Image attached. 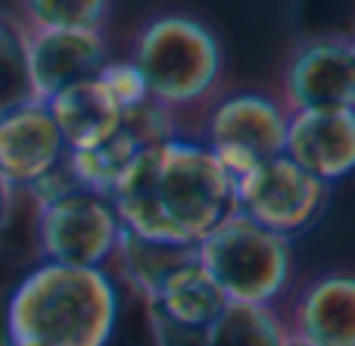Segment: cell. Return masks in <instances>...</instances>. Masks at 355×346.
I'll use <instances>...</instances> for the list:
<instances>
[{"mask_svg": "<svg viewBox=\"0 0 355 346\" xmlns=\"http://www.w3.org/2000/svg\"><path fill=\"white\" fill-rule=\"evenodd\" d=\"M128 234L168 247H200L234 206V175L196 137L172 135L131 159L110 193Z\"/></svg>", "mask_w": 355, "mask_h": 346, "instance_id": "6da1fadb", "label": "cell"}, {"mask_svg": "<svg viewBox=\"0 0 355 346\" xmlns=\"http://www.w3.org/2000/svg\"><path fill=\"white\" fill-rule=\"evenodd\" d=\"M122 291L106 268L35 262L3 312L10 346H112Z\"/></svg>", "mask_w": 355, "mask_h": 346, "instance_id": "7a4b0ae2", "label": "cell"}, {"mask_svg": "<svg viewBox=\"0 0 355 346\" xmlns=\"http://www.w3.org/2000/svg\"><path fill=\"white\" fill-rule=\"evenodd\" d=\"M131 62L156 106L175 112L196 106L215 91L225 53L206 22L187 12H159L137 31Z\"/></svg>", "mask_w": 355, "mask_h": 346, "instance_id": "3957f363", "label": "cell"}, {"mask_svg": "<svg viewBox=\"0 0 355 346\" xmlns=\"http://www.w3.org/2000/svg\"><path fill=\"white\" fill-rule=\"evenodd\" d=\"M200 266L227 303L275 309L293 281V241L252 225L240 212L196 247Z\"/></svg>", "mask_w": 355, "mask_h": 346, "instance_id": "277c9868", "label": "cell"}, {"mask_svg": "<svg viewBox=\"0 0 355 346\" xmlns=\"http://www.w3.org/2000/svg\"><path fill=\"white\" fill-rule=\"evenodd\" d=\"M122 225L110 197L72 191L35 203V250L41 262L72 268H106L116 256Z\"/></svg>", "mask_w": 355, "mask_h": 346, "instance_id": "5b68a950", "label": "cell"}, {"mask_svg": "<svg viewBox=\"0 0 355 346\" xmlns=\"http://www.w3.org/2000/svg\"><path fill=\"white\" fill-rule=\"evenodd\" d=\"M287 116L281 100L259 91H237L209 110L200 141L221 168L243 178L252 168L284 156Z\"/></svg>", "mask_w": 355, "mask_h": 346, "instance_id": "8992f818", "label": "cell"}, {"mask_svg": "<svg viewBox=\"0 0 355 346\" xmlns=\"http://www.w3.org/2000/svg\"><path fill=\"white\" fill-rule=\"evenodd\" d=\"M234 206L252 225L293 241L321 222L331 206V187L293 159L277 156L243 178H234Z\"/></svg>", "mask_w": 355, "mask_h": 346, "instance_id": "52a82bcc", "label": "cell"}, {"mask_svg": "<svg viewBox=\"0 0 355 346\" xmlns=\"http://www.w3.org/2000/svg\"><path fill=\"white\" fill-rule=\"evenodd\" d=\"M284 110H355V47L349 37H312L284 66Z\"/></svg>", "mask_w": 355, "mask_h": 346, "instance_id": "ba28073f", "label": "cell"}, {"mask_svg": "<svg viewBox=\"0 0 355 346\" xmlns=\"http://www.w3.org/2000/svg\"><path fill=\"white\" fill-rule=\"evenodd\" d=\"M25 60L35 97L47 103L66 87L97 78L110 47L103 31H25Z\"/></svg>", "mask_w": 355, "mask_h": 346, "instance_id": "9c48e42d", "label": "cell"}, {"mask_svg": "<svg viewBox=\"0 0 355 346\" xmlns=\"http://www.w3.org/2000/svg\"><path fill=\"white\" fill-rule=\"evenodd\" d=\"M284 156L334 187L355 168V110H302L287 116Z\"/></svg>", "mask_w": 355, "mask_h": 346, "instance_id": "30bf717a", "label": "cell"}, {"mask_svg": "<svg viewBox=\"0 0 355 346\" xmlns=\"http://www.w3.org/2000/svg\"><path fill=\"white\" fill-rule=\"evenodd\" d=\"M66 153L47 103L35 100L0 116V181L12 191H28L35 181L53 172Z\"/></svg>", "mask_w": 355, "mask_h": 346, "instance_id": "8fae6325", "label": "cell"}, {"mask_svg": "<svg viewBox=\"0 0 355 346\" xmlns=\"http://www.w3.org/2000/svg\"><path fill=\"white\" fill-rule=\"evenodd\" d=\"M287 334L306 346H355V281L334 272L302 287Z\"/></svg>", "mask_w": 355, "mask_h": 346, "instance_id": "7c38bea8", "label": "cell"}, {"mask_svg": "<svg viewBox=\"0 0 355 346\" xmlns=\"http://www.w3.org/2000/svg\"><path fill=\"white\" fill-rule=\"evenodd\" d=\"M150 315L156 346H287L290 334L275 309L227 303L221 315L206 328H181L166 318Z\"/></svg>", "mask_w": 355, "mask_h": 346, "instance_id": "4fadbf2b", "label": "cell"}, {"mask_svg": "<svg viewBox=\"0 0 355 346\" xmlns=\"http://www.w3.org/2000/svg\"><path fill=\"white\" fill-rule=\"evenodd\" d=\"M47 110L69 153H85V150L100 147L122 125V110L97 78L60 91L47 100Z\"/></svg>", "mask_w": 355, "mask_h": 346, "instance_id": "5bb4252c", "label": "cell"}, {"mask_svg": "<svg viewBox=\"0 0 355 346\" xmlns=\"http://www.w3.org/2000/svg\"><path fill=\"white\" fill-rule=\"evenodd\" d=\"M25 31H103L110 0H19Z\"/></svg>", "mask_w": 355, "mask_h": 346, "instance_id": "9a60e30c", "label": "cell"}, {"mask_svg": "<svg viewBox=\"0 0 355 346\" xmlns=\"http://www.w3.org/2000/svg\"><path fill=\"white\" fill-rule=\"evenodd\" d=\"M35 100V85H31L28 60H25V28L6 19L3 35H0V116Z\"/></svg>", "mask_w": 355, "mask_h": 346, "instance_id": "2e32d148", "label": "cell"}, {"mask_svg": "<svg viewBox=\"0 0 355 346\" xmlns=\"http://www.w3.org/2000/svg\"><path fill=\"white\" fill-rule=\"evenodd\" d=\"M97 81L110 91V97L116 100V106L122 112L135 110V106L147 103V85H144L141 72L135 69L131 60H110L103 69H100Z\"/></svg>", "mask_w": 355, "mask_h": 346, "instance_id": "e0dca14e", "label": "cell"}, {"mask_svg": "<svg viewBox=\"0 0 355 346\" xmlns=\"http://www.w3.org/2000/svg\"><path fill=\"white\" fill-rule=\"evenodd\" d=\"M12 193L16 191H12L6 181H0V234H3L12 222Z\"/></svg>", "mask_w": 355, "mask_h": 346, "instance_id": "ac0fdd59", "label": "cell"}, {"mask_svg": "<svg viewBox=\"0 0 355 346\" xmlns=\"http://www.w3.org/2000/svg\"><path fill=\"white\" fill-rule=\"evenodd\" d=\"M3 25H6V16H3V12H0V35H3Z\"/></svg>", "mask_w": 355, "mask_h": 346, "instance_id": "d6986e66", "label": "cell"}, {"mask_svg": "<svg viewBox=\"0 0 355 346\" xmlns=\"http://www.w3.org/2000/svg\"><path fill=\"white\" fill-rule=\"evenodd\" d=\"M287 346H306V343H300V340H290Z\"/></svg>", "mask_w": 355, "mask_h": 346, "instance_id": "ffe728a7", "label": "cell"}]
</instances>
